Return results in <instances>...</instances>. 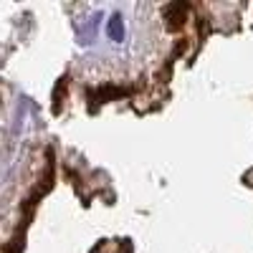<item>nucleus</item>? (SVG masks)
Masks as SVG:
<instances>
[{"label": "nucleus", "mask_w": 253, "mask_h": 253, "mask_svg": "<svg viewBox=\"0 0 253 253\" xmlns=\"http://www.w3.org/2000/svg\"><path fill=\"white\" fill-rule=\"evenodd\" d=\"M96 20H99V15H91V18H89V23H86V31L79 33L81 43H91V36H94V28H96Z\"/></svg>", "instance_id": "2"}, {"label": "nucleus", "mask_w": 253, "mask_h": 253, "mask_svg": "<svg viewBox=\"0 0 253 253\" xmlns=\"http://www.w3.org/2000/svg\"><path fill=\"white\" fill-rule=\"evenodd\" d=\"M107 33H109V38L112 41H119L124 38V18L119 15V13H114L112 18H109V23H107Z\"/></svg>", "instance_id": "1"}]
</instances>
